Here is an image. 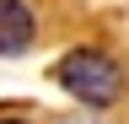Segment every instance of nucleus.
Wrapping results in <instances>:
<instances>
[{
  "instance_id": "f257e3e1",
  "label": "nucleus",
  "mask_w": 129,
  "mask_h": 124,
  "mask_svg": "<svg viewBox=\"0 0 129 124\" xmlns=\"http://www.w3.org/2000/svg\"><path fill=\"white\" fill-rule=\"evenodd\" d=\"M54 81L70 92L75 103H86V108H113L124 97V86H129L124 81V65L108 49H91V43H86V49H70L59 59V65H54Z\"/></svg>"
},
{
  "instance_id": "f03ea898",
  "label": "nucleus",
  "mask_w": 129,
  "mask_h": 124,
  "mask_svg": "<svg viewBox=\"0 0 129 124\" xmlns=\"http://www.w3.org/2000/svg\"><path fill=\"white\" fill-rule=\"evenodd\" d=\"M38 38V16L27 0H0V54H27Z\"/></svg>"
},
{
  "instance_id": "7ed1b4c3",
  "label": "nucleus",
  "mask_w": 129,
  "mask_h": 124,
  "mask_svg": "<svg viewBox=\"0 0 129 124\" xmlns=\"http://www.w3.org/2000/svg\"><path fill=\"white\" fill-rule=\"evenodd\" d=\"M0 124H27V119H0Z\"/></svg>"
}]
</instances>
